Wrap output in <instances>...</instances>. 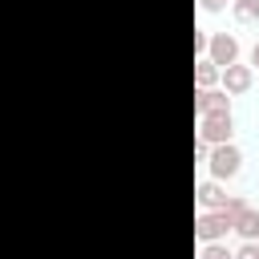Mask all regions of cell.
<instances>
[{"label": "cell", "instance_id": "1", "mask_svg": "<svg viewBox=\"0 0 259 259\" xmlns=\"http://www.w3.org/2000/svg\"><path fill=\"white\" fill-rule=\"evenodd\" d=\"M239 170H243V150H239L235 142L210 146V154H206V174H210L214 182H231Z\"/></svg>", "mask_w": 259, "mask_h": 259}, {"label": "cell", "instance_id": "2", "mask_svg": "<svg viewBox=\"0 0 259 259\" xmlns=\"http://www.w3.org/2000/svg\"><path fill=\"white\" fill-rule=\"evenodd\" d=\"M198 138L206 146L235 142V113H198Z\"/></svg>", "mask_w": 259, "mask_h": 259}, {"label": "cell", "instance_id": "3", "mask_svg": "<svg viewBox=\"0 0 259 259\" xmlns=\"http://www.w3.org/2000/svg\"><path fill=\"white\" fill-rule=\"evenodd\" d=\"M206 57H210L219 69H227V65H235V61L243 57V45H239L235 32H210V36H206Z\"/></svg>", "mask_w": 259, "mask_h": 259}, {"label": "cell", "instance_id": "4", "mask_svg": "<svg viewBox=\"0 0 259 259\" xmlns=\"http://www.w3.org/2000/svg\"><path fill=\"white\" fill-rule=\"evenodd\" d=\"M231 235V223L223 210H198L194 214V239L198 243H214V239H227Z\"/></svg>", "mask_w": 259, "mask_h": 259}, {"label": "cell", "instance_id": "5", "mask_svg": "<svg viewBox=\"0 0 259 259\" xmlns=\"http://www.w3.org/2000/svg\"><path fill=\"white\" fill-rule=\"evenodd\" d=\"M219 85H223L231 97H243V93H251V85H255V69L243 65V61H235V65L219 69Z\"/></svg>", "mask_w": 259, "mask_h": 259}, {"label": "cell", "instance_id": "6", "mask_svg": "<svg viewBox=\"0 0 259 259\" xmlns=\"http://www.w3.org/2000/svg\"><path fill=\"white\" fill-rule=\"evenodd\" d=\"M194 113H231V93L223 85H210V89L194 85Z\"/></svg>", "mask_w": 259, "mask_h": 259}, {"label": "cell", "instance_id": "7", "mask_svg": "<svg viewBox=\"0 0 259 259\" xmlns=\"http://www.w3.org/2000/svg\"><path fill=\"white\" fill-rule=\"evenodd\" d=\"M223 198H227V190H223V182H214V178H202V182L194 186V202H198V210H219Z\"/></svg>", "mask_w": 259, "mask_h": 259}, {"label": "cell", "instance_id": "8", "mask_svg": "<svg viewBox=\"0 0 259 259\" xmlns=\"http://www.w3.org/2000/svg\"><path fill=\"white\" fill-rule=\"evenodd\" d=\"M194 85H198V89L219 85V65H214L210 57H198V61H194Z\"/></svg>", "mask_w": 259, "mask_h": 259}, {"label": "cell", "instance_id": "9", "mask_svg": "<svg viewBox=\"0 0 259 259\" xmlns=\"http://www.w3.org/2000/svg\"><path fill=\"white\" fill-rule=\"evenodd\" d=\"M247 206H251V202H247L243 194H227V198H223V206H219V210L227 214V223H231V231H235V223H239V219L247 214Z\"/></svg>", "mask_w": 259, "mask_h": 259}, {"label": "cell", "instance_id": "10", "mask_svg": "<svg viewBox=\"0 0 259 259\" xmlns=\"http://www.w3.org/2000/svg\"><path fill=\"white\" fill-rule=\"evenodd\" d=\"M231 16L239 24H259V0H231Z\"/></svg>", "mask_w": 259, "mask_h": 259}, {"label": "cell", "instance_id": "11", "mask_svg": "<svg viewBox=\"0 0 259 259\" xmlns=\"http://www.w3.org/2000/svg\"><path fill=\"white\" fill-rule=\"evenodd\" d=\"M235 235H239V239H251V243H259V210H255V206H247V214L235 223Z\"/></svg>", "mask_w": 259, "mask_h": 259}, {"label": "cell", "instance_id": "12", "mask_svg": "<svg viewBox=\"0 0 259 259\" xmlns=\"http://www.w3.org/2000/svg\"><path fill=\"white\" fill-rule=\"evenodd\" d=\"M198 259H231V247H227V239L202 243V247H198Z\"/></svg>", "mask_w": 259, "mask_h": 259}, {"label": "cell", "instance_id": "13", "mask_svg": "<svg viewBox=\"0 0 259 259\" xmlns=\"http://www.w3.org/2000/svg\"><path fill=\"white\" fill-rule=\"evenodd\" d=\"M231 259H259V243H251V239H239V247L231 251Z\"/></svg>", "mask_w": 259, "mask_h": 259}, {"label": "cell", "instance_id": "14", "mask_svg": "<svg viewBox=\"0 0 259 259\" xmlns=\"http://www.w3.org/2000/svg\"><path fill=\"white\" fill-rule=\"evenodd\" d=\"M194 53L206 57V32H202V28H194Z\"/></svg>", "mask_w": 259, "mask_h": 259}, {"label": "cell", "instance_id": "15", "mask_svg": "<svg viewBox=\"0 0 259 259\" xmlns=\"http://www.w3.org/2000/svg\"><path fill=\"white\" fill-rule=\"evenodd\" d=\"M198 8H202V12H223L227 0H198Z\"/></svg>", "mask_w": 259, "mask_h": 259}, {"label": "cell", "instance_id": "16", "mask_svg": "<svg viewBox=\"0 0 259 259\" xmlns=\"http://www.w3.org/2000/svg\"><path fill=\"white\" fill-rule=\"evenodd\" d=\"M206 154H210V146L198 138V142H194V158H198V162H206Z\"/></svg>", "mask_w": 259, "mask_h": 259}, {"label": "cell", "instance_id": "17", "mask_svg": "<svg viewBox=\"0 0 259 259\" xmlns=\"http://www.w3.org/2000/svg\"><path fill=\"white\" fill-rule=\"evenodd\" d=\"M247 65H251V69H255V73H259V40H255V45H251V61H247Z\"/></svg>", "mask_w": 259, "mask_h": 259}]
</instances>
